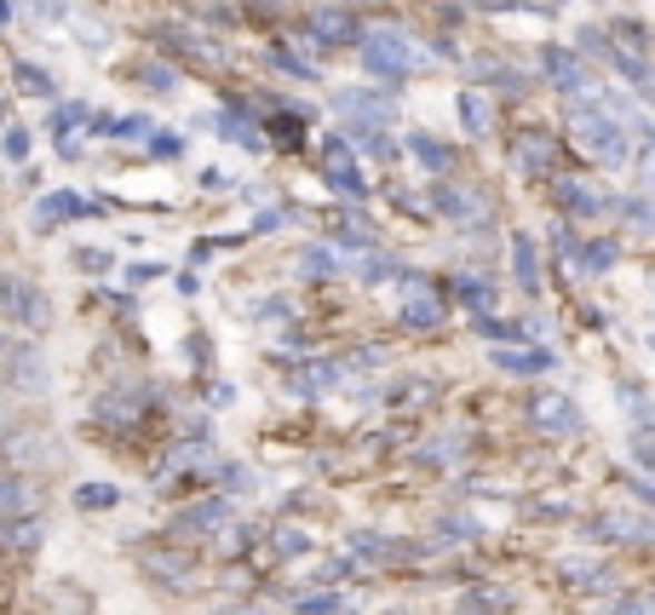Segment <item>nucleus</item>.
<instances>
[{
    "mask_svg": "<svg viewBox=\"0 0 655 615\" xmlns=\"http://www.w3.org/2000/svg\"><path fill=\"white\" fill-rule=\"evenodd\" d=\"M569 127H575V145L593 156L598 167H621L633 156V132H627V121L615 116L609 92H580L569 105Z\"/></svg>",
    "mask_w": 655,
    "mask_h": 615,
    "instance_id": "nucleus-1",
    "label": "nucleus"
},
{
    "mask_svg": "<svg viewBox=\"0 0 655 615\" xmlns=\"http://www.w3.org/2000/svg\"><path fill=\"white\" fill-rule=\"evenodd\" d=\"M357 52H363V63H368V76H379V81H408L414 70H426V52L414 47L403 29H386V23H374V29H363L357 36Z\"/></svg>",
    "mask_w": 655,
    "mask_h": 615,
    "instance_id": "nucleus-2",
    "label": "nucleus"
},
{
    "mask_svg": "<svg viewBox=\"0 0 655 615\" xmlns=\"http://www.w3.org/2000/svg\"><path fill=\"white\" fill-rule=\"evenodd\" d=\"M397 277L408 282V288H403V305H397V323H403L408 334H437V328H443V299H437V288H431L426 277H414V270H397Z\"/></svg>",
    "mask_w": 655,
    "mask_h": 615,
    "instance_id": "nucleus-3",
    "label": "nucleus"
},
{
    "mask_svg": "<svg viewBox=\"0 0 655 615\" xmlns=\"http://www.w3.org/2000/svg\"><path fill=\"white\" fill-rule=\"evenodd\" d=\"M322 179H328L334 196H345V201H363V196H368V179H363L357 150H351V139H345V132L322 145Z\"/></svg>",
    "mask_w": 655,
    "mask_h": 615,
    "instance_id": "nucleus-4",
    "label": "nucleus"
},
{
    "mask_svg": "<svg viewBox=\"0 0 655 615\" xmlns=\"http://www.w3.org/2000/svg\"><path fill=\"white\" fill-rule=\"evenodd\" d=\"M92 214H110V201H92L81 190H52L34 201V225L52 230V225H69V219H92Z\"/></svg>",
    "mask_w": 655,
    "mask_h": 615,
    "instance_id": "nucleus-5",
    "label": "nucleus"
},
{
    "mask_svg": "<svg viewBox=\"0 0 655 615\" xmlns=\"http://www.w3.org/2000/svg\"><path fill=\"white\" fill-rule=\"evenodd\" d=\"M529 426H540V432H552V437H569V432H580L586 426V415L564 397V391H535L529 397Z\"/></svg>",
    "mask_w": 655,
    "mask_h": 615,
    "instance_id": "nucleus-6",
    "label": "nucleus"
},
{
    "mask_svg": "<svg viewBox=\"0 0 655 615\" xmlns=\"http://www.w3.org/2000/svg\"><path fill=\"white\" fill-rule=\"evenodd\" d=\"M540 70H546V81L558 87L564 98L598 92V87H593V76H586V63H580V52H569V47H546V52H540Z\"/></svg>",
    "mask_w": 655,
    "mask_h": 615,
    "instance_id": "nucleus-7",
    "label": "nucleus"
},
{
    "mask_svg": "<svg viewBox=\"0 0 655 615\" xmlns=\"http://www.w3.org/2000/svg\"><path fill=\"white\" fill-rule=\"evenodd\" d=\"M0 305L23 323V328H47L52 323V305H47V294L34 288V282H18V277H7L0 282Z\"/></svg>",
    "mask_w": 655,
    "mask_h": 615,
    "instance_id": "nucleus-8",
    "label": "nucleus"
},
{
    "mask_svg": "<svg viewBox=\"0 0 655 615\" xmlns=\"http://www.w3.org/2000/svg\"><path fill=\"white\" fill-rule=\"evenodd\" d=\"M517 173L524 179H552L558 173V139H552V132H524V139H517Z\"/></svg>",
    "mask_w": 655,
    "mask_h": 615,
    "instance_id": "nucleus-9",
    "label": "nucleus"
},
{
    "mask_svg": "<svg viewBox=\"0 0 655 615\" xmlns=\"http://www.w3.org/2000/svg\"><path fill=\"white\" fill-rule=\"evenodd\" d=\"M472 334L489 339V346H535L546 328H540V323H506V317H495V311H472Z\"/></svg>",
    "mask_w": 655,
    "mask_h": 615,
    "instance_id": "nucleus-10",
    "label": "nucleus"
},
{
    "mask_svg": "<svg viewBox=\"0 0 655 615\" xmlns=\"http://www.w3.org/2000/svg\"><path fill=\"white\" fill-rule=\"evenodd\" d=\"M558 208L575 219H598V214H609V201L593 179H558Z\"/></svg>",
    "mask_w": 655,
    "mask_h": 615,
    "instance_id": "nucleus-11",
    "label": "nucleus"
},
{
    "mask_svg": "<svg viewBox=\"0 0 655 615\" xmlns=\"http://www.w3.org/2000/svg\"><path fill=\"white\" fill-rule=\"evenodd\" d=\"M310 36H317L322 47H345V41L357 47L363 29H357V18L345 12V7H317V12H310Z\"/></svg>",
    "mask_w": 655,
    "mask_h": 615,
    "instance_id": "nucleus-12",
    "label": "nucleus"
},
{
    "mask_svg": "<svg viewBox=\"0 0 655 615\" xmlns=\"http://www.w3.org/2000/svg\"><path fill=\"white\" fill-rule=\"evenodd\" d=\"M225 512H230V500H225V495H214V500H196V506H185L179 518H172V529H179V535H219V529H225Z\"/></svg>",
    "mask_w": 655,
    "mask_h": 615,
    "instance_id": "nucleus-13",
    "label": "nucleus"
},
{
    "mask_svg": "<svg viewBox=\"0 0 655 615\" xmlns=\"http://www.w3.org/2000/svg\"><path fill=\"white\" fill-rule=\"evenodd\" d=\"M431 208L443 219H460V225H477V219H489V201H483L477 190H460V185H443Z\"/></svg>",
    "mask_w": 655,
    "mask_h": 615,
    "instance_id": "nucleus-14",
    "label": "nucleus"
},
{
    "mask_svg": "<svg viewBox=\"0 0 655 615\" xmlns=\"http://www.w3.org/2000/svg\"><path fill=\"white\" fill-rule=\"evenodd\" d=\"M512 277H517V288H524L529 299L540 294V254H535V236L529 230L512 236Z\"/></svg>",
    "mask_w": 655,
    "mask_h": 615,
    "instance_id": "nucleus-15",
    "label": "nucleus"
},
{
    "mask_svg": "<svg viewBox=\"0 0 655 615\" xmlns=\"http://www.w3.org/2000/svg\"><path fill=\"white\" fill-rule=\"evenodd\" d=\"M408 156L426 167V173H448L455 167V150H448L437 132H408Z\"/></svg>",
    "mask_w": 655,
    "mask_h": 615,
    "instance_id": "nucleus-16",
    "label": "nucleus"
},
{
    "mask_svg": "<svg viewBox=\"0 0 655 615\" xmlns=\"http://www.w3.org/2000/svg\"><path fill=\"white\" fill-rule=\"evenodd\" d=\"M564 259H569V265L580 270V277H604V270H609V265L621 259V248H615V242H575V248L564 254Z\"/></svg>",
    "mask_w": 655,
    "mask_h": 615,
    "instance_id": "nucleus-17",
    "label": "nucleus"
},
{
    "mask_svg": "<svg viewBox=\"0 0 655 615\" xmlns=\"http://www.w3.org/2000/svg\"><path fill=\"white\" fill-rule=\"evenodd\" d=\"M7 368H12V386L18 391H41L47 386V363H41V351H29V346H18L7 357Z\"/></svg>",
    "mask_w": 655,
    "mask_h": 615,
    "instance_id": "nucleus-18",
    "label": "nucleus"
},
{
    "mask_svg": "<svg viewBox=\"0 0 655 615\" xmlns=\"http://www.w3.org/2000/svg\"><path fill=\"white\" fill-rule=\"evenodd\" d=\"M615 403L633 415V426H638V432H655V403H649V391H644V386L621 380V386H615Z\"/></svg>",
    "mask_w": 655,
    "mask_h": 615,
    "instance_id": "nucleus-19",
    "label": "nucleus"
},
{
    "mask_svg": "<svg viewBox=\"0 0 655 615\" xmlns=\"http://www.w3.org/2000/svg\"><path fill=\"white\" fill-rule=\"evenodd\" d=\"M495 368H506V374H552V368H558V357H552V351H495Z\"/></svg>",
    "mask_w": 655,
    "mask_h": 615,
    "instance_id": "nucleus-20",
    "label": "nucleus"
},
{
    "mask_svg": "<svg viewBox=\"0 0 655 615\" xmlns=\"http://www.w3.org/2000/svg\"><path fill=\"white\" fill-rule=\"evenodd\" d=\"M472 449V437L466 432H448V437H431V443H420V455H414V460H420V466H448V460H460Z\"/></svg>",
    "mask_w": 655,
    "mask_h": 615,
    "instance_id": "nucleus-21",
    "label": "nucleus"
},
{
    "mask_svg": "<svg viewBox=\"0 0 655 615\" xmlns=\"http://www.w3.org/2000/svg\"><path fill=\"white\" fill-rule=\"evenodd\" d=\"M0 546H12V553H34V546H41V518L12 512V524H0Z\"/></svg>",
    "mask_w": 655,
    "mask_h": 615,
    "instance_id": "nucleus-22",
    "label": "nucleus"
},
{
    "mask_svg": "<svg viewBox=\"0 0 655 615\" xmlns=\"http://www.w3.org/2000/svg\"><path fill=\"white\" fill-rule=\"evenodd\" d=\"M455 294H460L466 311H495V282L489 277H472L466 270V277H455Z\"/></svg>",
    "mask_w": 655,
    "mask_h": 615,
    "instance_id": "nucleus-23",
    "label": "nucleus"
},
{
    "mask_svg": "<svg viewBox=\"0 0 655 615\" xmlns=\"http://www.w3.org/2000/svg\"><path fill=\"white\" fill-rule=\"evenodd\" d=\"M489 98L483 92H460V127H466V139H483V132H489Z\"/></svg>",
    "mask_w": 655,
    "mask_h": 615,
    "instance_id": "nucleus-24",
    "label": "nucleus"
},
{
    "mask_svg": "<svg viewBox=\"0 0 655 615\" xmlns=\"http://www.w3.org/2000/svg\"><path fill=\"white\" fill-rule=\"evenodd\" d=\"M334 270H339V248L334 242H317V248L299 254V277H334Z\"/></svg>",
    "mask_w": 655,
    "mask_h": 615,
    "instance_id": "nucleus-25",
    "label": "nucleus"
},
{
    "mask_svg": "<svg viewBox=\"0 0 655 615\" xmlns=\"http://www.w3.org/2000/svg\"><path fill=\"white\" fill-rule=\"evenodd\" d=\"M116 506H121L116 484H81L76 489V512H116Z\"/></svg>",
    "mask_w": 655,
    "mask_h": 615,
    "instance_id": "nucleus-26",
    "label": "nucleus"
},
{
    "mask_svg": "<svg viewBox=\"0 0 655 615\" xmlns=\"http://www.w3.org/2000/svg\"><path fill=\"white\" fill-rule=\"evenodd\" d=\"M455 615H506V593L500 587H477L455 604Z\"/></svg>",
    "mask_w": 655,
    "mask_h": 615,
    "instance_id": "nucleus-27",
    "label": "nucleus"
},
{
    "mask_svg": "<svg viewBox=\"0 0 655 615\" xmlns=\"http://www.w3.org/2000/svg\"><path fill=\"white\" fill-rule=\"evenodd\" d=\"M564 581H569V587H586V593H593V587H609L615 569H609V564H593V558H580V564L564 569Z\"/></svg>",
    "mask_w": 655,
    "mask_h": 615,
    "instance_id": "nucleus-28",
    "label": "nucleus"
},
{
    "mask_svg": "<svg viewBox=\"0 0 655 615\" xmlns=\"http://www.w3.org/2000/svg\"><path fill=\"white\" fill-rule=\"evenodd\" d=\"M294 615H351V598H339V593H310L294 604Z\"/></svg>",
    "mask_w": 655,
    "mask_h": 615,
    "instance_id": "nucleus-29",
    "label": "nucleus"
},
{
    "mask_svg": "<svg viewBox=\"0 0 655 615\" xmlns=\"http://www.w3.org/2000/svg\"><path fill=\"white\" fill-rule=\"evenodd\" d=\"M12 76H18V87H23L29 98H52V76H47V70H34L29 58H18V63H12Z\"/></svg>",
    "mask_w": 655,
    "mask_h": 615,
    "instance_id": "nucleus-30",
    "label": "nucleus"
},
{
    "mask_svg": "<svg viewBox=\"0 0 655 615\" xmlns=\"http://www.w3.org/2000/svg\"><path fill=\"white\" fill-rule=\"evenodd\" d=\"M185 558H172V553H161V558H150V575L156 581H167V587H190L196 581V569H179Z\"/></svg>",
    "mask_w": 655,
    "mask_h": 615,
    "instance_id": "nucleus-31",
    "label": "nucleus"
},
{
    "mask_svg": "<svg viewBox=\"0 0 655 615\" xmlns=\"http://www.w3.org/2000/svg\"><path fill=\"white\" fill-rule=\"evenodd\" d=\"M29 506V489H23V477H7L0 472V518H12V512Z\"/></svg>",
    "mask_w": 655,
    "mask_h": 615,
    "instance_id": "nucleus-32",
    "label": "nucleus"
},
{
    "mask_svg": "<svg viewBox=\"0 0 655 615\" xmlns=\"http://www.w3.org/2000/svg\"><path fill=\"white\" fill-rule=\"evenodd\" d=\"M305 553H310V535L305 529H294V524L276 529V558H305Z\"/></svg>",
    "mask_w": 655,
    "mask_h": 615,
    "instance_id": "nucleus-33",
    "label": "nucleus"
},
{
    "mask_svg": "<svg viewBox=\"0 0 655 615\" xmlns=\"http://www.w3.org/2000/svg\"><path fill=\"white\" fill-rule=\"evenodd\" d=\"M270 63H276V70H282V76H299V81H317V63H299L288 47H270Z\"/></svg>",
    "mask_w": 655,
    "mask_h": 615,
    "instance_id": "nucleus-34",
    "label": "nucleus"
},
{
    "mask_svg": "<svg viewBox=\"0 0 655 615\" xmlns=\"http://www.w3.org/2000/svg\"><path fill=\"white\" fill-rule=\"evenodd\" d=\"M621 219H627L633 230H655V201H621Z\"/></svg>",
    "mask_w": 655,
    "mask_h": 615,
    "instance_id": "nucleus-35",
    "label": "nucleus"
},
{
    "mask_svg": "<svg viewBox=\"0 0 655 615\" xmlns=\"http://www.w3.org/2000/svg\"><path fill=\"white\" fill-rule=\"evenodd\" d=\"M23 7H29L34 18H41V23H63L69 12H76V7H69V0H23Z\"/></svg>",
    "mask_w": 655,
    "mask_h": 615,
    "instance_id": "nucleus-36",
    "label": "nucleus"
},
{
    "mask_svg": "<svg viewBox=\"0 0 655 615\" xmlns=\"http://www.w3.org/2000/svg\"><path fill=\"white\" fill-rule=\"evenodd\" d=\"M219 477H225V489H230V495H248V489H259V472H248V466H225Z\"/></svg>",
    "mask_w": 655,
    "mask_h": 615,
    "instance_id": "nucleus-37",
    "label": "nucleus"
},
{
    "mask_svg": "<svg viewBox=\"0 0 655 615\" xmlns=\"http://www.w3.org/2000/svg\"><path fill=\"white\" fill-rule=\"evenodd\" d=\"M81 121H92L87 105H63V110H52V132H58V139H63L69 127H81Z\"/></svg>",
    "mask_w": 655,
    "mask_h": 615,
    "instance_id": "nucleus-38",
    "label": "nucleus"
},
{
    "mask_svg": "<svg viewBox=\"0 0 655 615\" xmlns=\"http://www.w3.org/2000/svg\"><path fill=\"white\" fill-rule=\"evenodd\" d=\"M150 156H156V161H179V156H185V139H179V132H156V139H150Z\"/></svg>",
    "mask_w": 655,
    "mask_h": 615,
    "instance_id": "nucleus-39",
    "label": "nucleus"
},
{
    "mask_svg": "<svg viewBox=\"0 0 655 615\" xmlns=\"http://www.w3.org/2000/svg\"><path fill=\"white\" fill-rule=\"evenodd\" d=\"M437 529H443L448 540H477V535H483V524H472V518H460V512H455V518H443Z\"/></svg>",
    "mask_w": 655,
    "mask_h": 615,
    "instance_id": "nucleus-40",
    "label": "nucleus"
},
{
    "mask_svg": "<svg viewBox=\"0 0 655 615\" xmlns=\"http://www.w3.org/2000/svg\"><path fill=\"white\" fill-rule=\"evenodd\" d=\"M7 161H29V127H7Z\"/></svg>",
    "mask_w": 655,
    "mask_h": 615,
    "instance_id": "nucleus-41",
    "label": "nucleus"
},
{
    "mask_svg": "<svg viewBox=\"0 0 655 615\" xmlns=\"http://www.w3.org/2000/svg\"><path fill=\"white\" fill-rule=\"evenodd\" d=\"M633 460L655 472V432H633Z\"/></svg>",
    "mask_w": 655,
    "mask_h": 615,
    "instance_id": "nucleus-42",
    "label": "nucleus"
},
{
    "mask_svg": "<svg viewBox=\"0 0 655 615\" xmlns=\"http://www.w3.org/2000/svg\"><path fill=\"white\" fill-rule=\"evenodd\" d=\"M644 179H649V201H655V139H644Z\"/></svg>",
    "mask_w": 655,
    "mask_h": 615,
    "instance_id": "nucleus-43",
    "label": "nucleus"
},
{
    "mask_svg": "<svg viewBox=\"0 0 655 615\" xmlns=\"http://www.w3.org/2000/svg\"><path fill=\"white\" fill-rule=\"evenodd\" d=\"M150 277H161V265H132L127 270V282H150Z\"/></svg>",
    "mask_w": 655,
    "mask_h": 615,
    "instance_id": "nucleus-44",
    "label": "nucleus"
},
{
    "mask_svg": "<svg viewBox=\"0 0 655 615\" xmlns=\"http://www.w3.org/2000/svg\"><path fill=\"white\" fill-rule=\"evenodd\" d=\"M0 23H12V0H0Z\"/></svg>",
    "mask_w": 655,
    "mask_h": 615,
    "instance_id": "nucleus-45",
    "label": "nucleus"
},
{
    "mask_svg": "<svg viewBox=\"0 0 655 615\" xmlns=\"http://www.w3.org/2000/svg\"><path fill=\"white\" fill-rule=\"evenodd\" d=\"M564 7V0H540V12H558Z\"/></svg>",
    "mask_w": 655,
    "mask_h": 615,
    "instance_id": "nucleus-46",
    "label": "nucleus"
},
{
    "mask_svg": "<svg viewBox=\"0 0 655 615\" xmlns=\"http://www.w3.org/2000/svg\"><path fill=\"white\" fill-rule=\"evenodd\" d=\"M0 116H7V98H0Z\"/></svg>",
    "mask_w": 655,
    "mask_h": 615,
    "instance_id": "nucleus-47",
    "label": "nucleus"
},
{
    "mask_svg": "<svg viewBox=\"0 0 655 615\" xmlns=\"http://www.w3.org/2000/svg\"><path fill=\"white\" fill-rule=\"evenodd\" d=\"M0 415H7V403H0Z\"/></svg>",
    "mask_w": 655,
    "mask_h": 615,
    "instance_id": "nucleus-48",
    "label": "nucleus"
}]
</instances>
